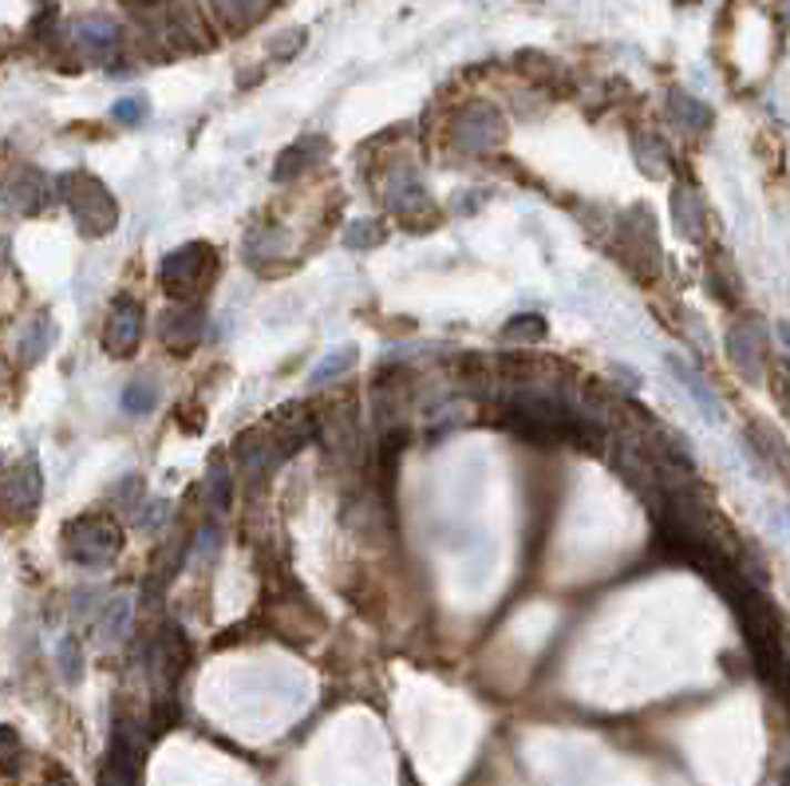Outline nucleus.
<instances>
[{"label": "nucleus", "instance_id": "20", "mask_svg": "<svg viewBox=\"0 0 790 786\" xmlns=\"http://www.w3.org/2000/svg\"><path fill=\"white\" fill-rule=\"evenodd\" d=\"M131 596H111L107 605L100 609V641L103 644H119L123 636H131Z\"/></svg>", "mask_w": 790, "mask_h": 786}, {"label": "nucleus", "instance_id": "14", "mask_svg": "<svg viewBox=\"0 0 790 786\" xmlns=\"http://www.w3.org/2000/svg\"><path fill=\"white\" fill-rule=\"evenodd\" d=\"M72 44L88 60H111L119 52V28L111 20H80L72 24Z\"/></svg>", "mask_w": 790, "mask_h": 786}, {"label": "nucleus", "instance_id": "3", "mask_svg": "<svg viewBox=\"0 0 790 786\" xmlns=\"http://www.w3.org/2000/svg\"><path fill=\"white\" fill-rule=\"evenodd\" d=\"M60 198H64L68 210H72L80 234L103 237L119 226L115 198H111V191L95 178V174H83V171L64 174V178H60Z\"/></svg>", "mask_w": 790, "mask_h": 786}, {"label": "nucleus", "instance_id": "5", "mask_svg": "<svg viewBox=\"0 0 790 786\" xmlns=\"http://www.w3.org/2000/svg\"><path fill=\"white\" fill-rule=\"evenodd\" d=\"M620 254L633 262L636 277L653 280L656 273H660V237H656V222L648 210H628V214H620Z\"/></svg>", "mask_w": 790, "mask_h": 786}, {"label": "nucleus", "instance_id": "29", "mask_svg": "<svg viewBox=\"0 0 790 786\" xmlns=\"http://www.w3.org/2000/svg\"><path fill=\"white\" fill-rule=\"evenodd\" d=\"M60 676L68 680V684H80V676H83V652H80V641L75 636H64L60 641Z\"/></svg>", "mask_w": 790, "mask_h": 786}, {"label": "nucleus", "instance_id": "23", "mask_svg": "<svg viewBox=\"0 0 790 786\" xmlns=\"http://www.w3.org/2000/svg\"><path fill=\"white\" fill-rule=\"evenodd\" d=\"M214 4H218L222 20H226L229 28H249L269 12L273 0H214Z\"/></svg>", "mask_w": 790, "mask_h": 786}, {"label": "nucleus", "instance_id": "18", "mask_svg": "<svg viewBox=\"0 0 790 786\" xmlns=\"http://www.w3.org/2000/svg\"><path fill=\"white\" fill-rule=\"evenodd\" d=\"M229 490H234V482H229V467L222 459H214L209 462V474H206V514H202V522L222 525V514H226V507H229Z\"/></svg>", "mask_w": 790, "mask_h": 786}, {"label": "nucleus", "instance_id": "13", "mask_svg": "<svg viewBox=\"0 0 790 786\" xmlns=\"http://www.w3.org/2000/svg\"><path fill=\"white\" fill-rule=\"evenodd\" d=\"M4 202H9L12 210H20V214H40V210L52 202V182L40 171H32V166H24V171L4 186Z\"/></svg>", "mask_w": 790, "mask_h": 786}, {"label": "nucleus", "instance_id": "8", "mask_svg": "<svg viewBox=\"0 0 790 786\" xmlns=\"http://www.w3.org/2000/svg\"><path fill=\"white\" fill-rule=\"evenodd\" d=\"M502 115L494 108H486V103H479V108L463 111V115L454 119L451 127V143L459 146V151H471V154H486L494 151V146L502 143Z\"/></svg>", "mask_w": 790, "mask_h": 786}, {"label": "nucleus", "instance_id": "32", "mask_svg": "<svg viewBox=\"0 0 790 786\" xmlns=\"http://www.w3.org/2000/svg\"><path fill=\"white\" fill-rule=\"evenodd\" d=\"M246 249H249V257H277V249H281V237L277 234H269V229H254L249 234V242H246Z\"/></svg>", "mask_w": 790, "mask_h": 786}, {"label": "nucleus", "instance_id": "15", "mask_svg": "<svg viewBox=\"0 0 790 786\" xmlns=\"http://www.w3.org/2000/svg\"><path fill=\"white\" fill-rule=\"evenodd\" d=\"M186 550H191V533L178 530L163 542V550L155 553V565H151V581H146V596H158V589H166L174 581V573L182 570L186 561Z\"/></svg>", "mask_w": 790, "mask_h": 786}, {"label": "nucleus", "instance_id": "30", "mask_svg": "<svg viewBox=\"0 0 790 786\" xmlns=\"http://www.w3.org/2000/svg\"><path fill=\"white\" fill-rule=\"evenodd\" d=\"M111 115H115L123 127H138V123H146V115H151V103H146V95H127V100L115 103Z\"/></svg>", "mask_w": 790, "mask_h": 786}, {"label": "nucleus", "instance_id": "26", "mask_svg": "<svg viewBox=\"0 0 790 786\" xmlns=\"http://www.w3.org/2000/svg\"><path fill=\"white\" fill-rule=\"evenodd\" d=\"M673 371H676V376H680V384H684V388H688V396L704 407V416L716 419L719 404H716V396H711V391H708V384H704L700 376H696V371H691V368H684L680 360H673Z\"/></svg>", "mask_w": 790, "mask_h": 786}, {"label": "nucleus", "instance_id": "2", "mask_svg": "<svg viewBox=\"0 0 790 786\" xmlns=\"http://www.w3.org/2000/svg\"><path fill=\"white\" fill-rule=\"evenodd\" d=\"M64 553L83 570H107L123 553V525L111 514H83L64 525Z\"/></svg>", "mask_w": 790, "mask_h": 786}, {"label": "nucleus", "instance_id": "25", "mask_svg": "<svg viewBox=\"0 0 790 786\" xmlns=\"http://www.w3.org/2000/svg\"><path fill=\"white\" fill-rule=\"evenodd\" d=\"M352 368H356V348H337V353H328L325 360L317 364L312 384H332L340 380V376H348Z\"/></svg>", "mask_w": 790, "mask_h": 786}, {"label": "nucleus", "instance_id": "10", "mask_svg": "<svg viewBox=\"0 0 790 786\" xmlns=\"http://www.w3.org/2000/svg\"><path fill=\"white\" fill-rule=\"evenodd\" d=\"M763 353L767 340L759 333V325L751 320H739L731 333H727V356H731V368L751 384H763Z\"/></svg>", "mask_w": 790, "mask_h": 786}, {"label": "nucleus", "instance_id": "7", "mask_svg": "<svg viewBox=\"0 0 790 786\" xmlns=\"http://www.w3.org/2000/svg\"><path fill=\"white\" fill-rule=\"evenodd\" d=\"M151 664H155V684H158V696H171L174 684L186 676L191 668V636L182 633L178 624L166 621L163 629L155 633V644H151Z\"/></svg>", "mask_w": 790, "mask_h": 786}, {"label": "nucleus", "instance_id": "6", "mask_svg": "<svg viewBox=\"0 0 790 786\" xmlns=\"http://www.w3.org/2000/svg\"><path fill=\"white\" fill-rule=\"evenodd\" d=\"M383 206L400 217L408 229H431L439 222V206L431 202L428 186L415 182V174H396V178L388 182V198H383Z\"/></svg>", "mask_w": 790, "mask_h": 786}, {"label": "nucleus", "instance_id": "33", "mask_svg": "<svg viewBox=\"0 0 790 786\" xmlns=\"http://www.w3.org/2000/svg\"><path fill=\"white\" fill-rule=\"evenodd\" d=\"M300 44H305V32H293V40H277V44H273V60H285V55H293Z\"/></svg>", "mask_w": 790, "mask_h": 786}, {"label": "nucleus", "instance_id": "16", "mask_svg": "<svg viewBox=\"0 0 790 786\" xmlns=\"http://www.w3.org/2000/svg\"><path fill=\"white\" fill-rule=\"evenodd\" d=\"M325 151H328V143L320 135H309V139H297V143L289 146V151L277 159V171H273V178L277 182H289V178H297V174H305V171H312V166L325 159Z\"/></svg>", "mask_w": 790, "mask_h": 786}, {"label": "nucleus", "instance_id": "24", "mask_svg": "<svg viewBox=\"0 0 790 786\" xmlns=\"http://www.w3.org/2000/svg\"><path fill=\"white\" fill-rule=\"evenodd\" d=\"M502 340H510V344H542L545 340V317H537V313L510 317V325L502 328Z\"/></svg>", "mask_w": 790, "mask_h": 786}, {"label": "nucleus", "instance_id": "27", "mask_svg": "<svg viewBox=\"0 0 790 786\" xmlns=\"http://www.w3.org/2000/svg\"><path fill=\"white\" fill-rule=\"evenodd\" d=\"M20 767H24V743H20V735L12 727H0V770L9 778H17Z\"/></svg>", "mask_w": 790, "mask_h": 786}, {"label": "nucleus", "instance_id": "17", "mask_svg": "<svg viewBox=\"0 0 790 786\" xmlns=\"http://www.w3.org/2000/svg\"><path fill=\"white\" fill-rule=\"evenodd\" d=\"M673 222L680 229L684 242H700L704 234V198L691 186H676L673 191Z\"/></svg>", "mask_w": 790, "mask_h": 786}, {"label": "nucleus", "instance_id": "12", "mask_svg": "<svg viewBox=\"0 0 790 786\" xmlns=\"http://www.w3.org/2000/svg\"><path fill=\"white\" fill-rule=\"evenodd\" d=\"M202 333H206V313H202L194 300H182V305H174L171 313L163 317V325H158V336H163V344L171 348V353H191L194 344L202 340Z\"/></svg>", "mask_w": 790, "mask_h": 786}, {"label": "nucleus", "instance_id": "21", "mask_svg": "<svg viewBox=\"0 0 790 786\" xmlns=\"http://www.w3.org/2000/svg\"><path fill=\"white\" fill-rule=\"evenodd\" d=\"M668 115L680 123L684 131H708L711 111L700 100H691L688 91H668Z\"/></svg>", "mask_w": 790, "mask_h": 786}, {"label": "nucleus", "instance_id": "1", "mask_svg": "<svg viewBox=\"0 0 790 786\" xmlns=\"http://www.w3.org/2000/svg\"><path fill=\"white\" fill-rule=\"evenodd\" d=\"M724 593L731 596V605L739 613V629L747 636V649H751L755 664L763 676H771L774 684H782V629H779V616L774 609L767 605V596L759 589L743 585V578H731L724 585Z\"/></svg>", "mask_w": 790, "mask_h": 786}, {"label": "nucleus", "instance_id": "4", "mask_svg": "<svg viewBox=\"0 0 790 786\" xmlns=\"http://www.w3.org/2000/svg\"><path fill=\"white\" fill-rule=\"evenodd\" d=\"M218 273V254H214V245L206 242H191V245H178L174 254L163 257L158 265V285L171 293L174 300H194V293H202L214 280Z\"/></svg>", "mask_w": 790, "mask_h": 786}, {"label": "nucleus", "instance_id": "28", "mask_svg": "<svg viewBox=\"0 0 790 786\" xmlns=\"http://www.w3.org/2000/svg\"><path fill=\"white\" fill-rule=\"evenodd\" d=\"M155 399H158V391L151 380H135V384H127V391H123V407H127L131 416H146V411L155 407Z\"/></svg>", "mask_w": 790, "mask_h": 786}, {"label": "nucleus", "instance_id": "9", "mask_svg": "<svg viewBox=\"0 0 790 786\" xmlns=\"http://www.w3.org/2000/svg\"><path fill=\"white\" fill-rule=\"evenodd\" d=\"M143 340V305L135 297H115L107 308V325H103V348L107 356H131Z\"/></svg>", "mask_w": 790, "mask_h": 786}, {"label": "nucleus", "instance_id": "22", "mask_svg": "<svg viewBox=\"0 0 790 786\" xmlns=\"http://www.w3.org/2000/svg\"><path fill=\"white\" fill-rule=\"evenodd\" d=\"M633 154H636V163H640V171L648 174V178H664L668 174V146L660 143V139H653V135H636L633 139Z\"/></svg>", "mask_w": 790, "mask_h": 786}, {"label": "nucleus", "instance_id": "19", "mask_svg": "<svg viewBox=\"0 0 790 786\" xmlns=\"http://www.w3.org/2000/svg\"><path fill=\"white\" fill-rule=\"evenodd\" d=\"M52 344H55V325L48 317H37V320H28L24 333H20L17 353H20V360L24 364H37V360H44V356L52 353Z\"/></svg>", "mask_w": 790, "mask_h": 786}, {"label": "nucleus", "instance_id": "31", "mask_svg": "<svg viewBox=\"0 0 790 786\" xmlns=\"http://www.w3.org/2000/svg\"><path fill=\"white\" fill-rule=\"evenodd\" d=\"M345 242L352 245V249H372V245L383 242V226H376V222H352V226L345 229Z\"/></svg>", "mask_w": 790, "mask_h": 786}, {"label": "nucleus", "instance_id": "11", "mask_svg": "<svg viewBox=\"0 0 790 786\" xmlns=\"http://www.w3.org/2000/svg\"><path fill=\"white\" fill-rule=\"evenodd\" d=\"M40 490H44V479H40V462L32 459V455H24V459L12 462V467L0 474V507H9V510L37 507Z\"/></svg>", "mask_w": 790, "mask_h": 786}]
</instances>
